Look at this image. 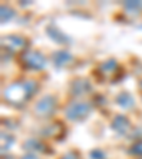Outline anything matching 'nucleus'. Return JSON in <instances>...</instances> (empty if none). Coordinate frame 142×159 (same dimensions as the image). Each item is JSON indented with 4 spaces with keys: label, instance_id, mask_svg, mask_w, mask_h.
Here are the masks:
<instances>
[{
    "label": "nucleus",
    "instance_id": "nucleus-1",
    "mask_svg": "<svg viewBox=\"0 0 142 159\" xmlns=\"http://www.w3.org/2000/svg\"><path fill=\"white\" fill-rule=\"evenodd\" d=\"M3 95H4V99L10 104H23L26 99H29L31 97L26 83H16L9 85L4 89Z\"/></svg>",
    "mask_w": 142,
    "mask_h": 159
},
{
    "label": "nucleus",
    "instance_id": "nucleus-2",
    "mask_svg": "<svg viewBox=\"0 0 142 159\" xmlns=\"http://www.w3.org/2000/svg\"><path fill=\"white\" fill-rule=\"evenodd\" d=\"M91 112V105L88 102H73L66 109V115L70 121H83Z\"/></svg>",
    "mask_w": 142,
    "mask_h": 159
},
{
    "label": "nucleus",
    "instance_id": "nucleus-3",
    "mask_svg": "<svg viewBox=\"0 0 142 159\" xmlns=\"http://www.w3.org/2000/svg\"><path fill=\"white\" fill-rule=\"evenodd\" d=\"M56 108H57L56 98L51 97V95H46L36 104V107H34V112H36L37 116L46 118V116H50L51 114L56 112Z\"/></svg>",
    "mask_w": 142,
    "mask_h": 159
},
{
    "label": "nucleus",
    "instance_id": "nucleus-4",
    "mask_svg": "<svg viewBox=\"0 0 142 159\" xmlns=\"http://www.w3.org/2000/svg\"><path fill=\"white\" fill-rule=\"evenodd\" d=\"M27 46V40L21 36H7L2 39V47L9 53H19Z\"/></svg>",
    "mask_w": 142,
    "mask_h": 159
},
{
    "label": "nucleus",
    "instance_id": "nucleus-5",
    "mask_svg": "<svg viewBox=\"0 0 142 159\" xmlns=\"http://www.w3.org/2000/svg\"><path fill=\"white\" fill-rule=\"evenodd\" d=\"M24 66L27 68H33V70H43L46 66V58L39 51H27L21 57Z\"/></svg>",
    "mask_w": 142,
    "mask_h": 159
},
{
    "label": "nucleus",
    "instance_id": "nucleus-6",
    "mask_svg": "<svg viewBox=\"0 0 142 159\" xmlns=\"http://www.w3.org/2000/svg\"><path fill=\"white\" fill-rule=\"evenodd\" d=\"M111 128L115 132H118L119 135H125V134H128L129 129H131V122H129V119L126 116L117 115L112 119V122H111Z\"/></svg>",
    "mask_w": 142,
    "mask_h": 159
},
{
    "label": "nucleus",
    "instance_id": "nucleus-7",
    "mask_svg": "<svg viewBox=\"0 0 142 159\" xmlns=\"http://www.w3.org/2000/svg\"><path fill=\"white\" fill-rule=\"evenodd\" d=\"M99 74H103L107 78H112L117 73H118V64H117L115 60H108V61H104L98 68Z\"/></svg>",
    "mask_w": 142,
    "mask_h": 159
},
{
    "label": "nucleus",
    "instance_id": "nucleus-8",
    "mask_svg": "<svg viewBox=\"0 0 142 159\" xmlns=\"http://www.w3.org/2000/svg\"><path fill=\"white\" fill-rule=\"evenodd\" d=\"M74 61L73 56L67 51H63V50H60L57 53L53 54V63L56 64L57 67H67Z\"/></svg>",
    "mask_w": 142,
    "mask_h": 159
},
{
    "label": "nucleus",
    "instance_id": "nucleus-9",
    "mask_svg": "<svg viewBox=\"0 0 142 159\" xmlns=\"http://www.w3.org/2000/svg\"><path fill=\"white\" fill-rule=\"evenodd\" d=\"M89 91H91V84L87 80H76L71 84V93L74 95H84Z\"/></svg>",
    "mask_w": 142,
    "mask_h": 159
},
{
    "label": "nucleus",
    "instance_id": "nucleus-10",
    "mask_svg": "<svg viewBox=\"0 0 142 159\" xmlns=\"http://www.w3.org/2000/svg\"><path fill=\"white\" fill-rule=\"evenodd\" d=\"M47 31H48L50 37H51V39H53L54 41H57V43H60V44L70 43V39H68V37H67L64 33H61V31H60L58 27H56V26H50L48 29H47Z\"/></svg>",
    "mask_w": 142,
    "mask_h": 159
},
{
    "label": "nucleus",
    "instance_id": "nucleus-11",
    "mask_svg": "<svg viewBox=\"0 0 142 159\" xmlns=\"http://www.w3.org/2000/svg\"><path fill=\"white\" fill-rule=\"evenodd\" d=\"M117 102H118V105H121L122 108H132L134 107V98L131 97V94L129 93H121L118 97H117Z\"/></svg>",
    "mask_w": 142,
    "mask_h": 159
},
{
    "label": "nucleus",
    "instance_id": "nucleus-12",
    "mask_svg": "<svg viewBox=\"0 0 142 159\" xmlns=\"http://www.w3.org/2000/svg\"><path fill=\"white\" fill-rule=\"evenodd\" d=\"M44 135L46 136H51V138H58L61 134H63V126L60 124H53V125H48L44 129Z\"/></svg>",
    "mask_w": 142,
    "mask_h": 159
},
{
    "label": "nucleus",
    "instance_id": "nucleus-13",
    "mask_svg": "<svg viewBox=\"0 0 142 159\" xmlns=\"http://www.w3.org/2000/svg\"><path fill=\"white\" fill-rule=\"evenodd\" d=\"M24 148L27 151H39V152H44V148L46 146L40 142L39 139H30V141H26L24 142Z\"/></svg>",
    "mask_w": 142,
    "mask_h": 159
},
{
    "label": "nucleus",
    "instance_id": "nucleus-14",
    "mask_svg": "<svg viewBox=\"0 0 142 159\" xmlns=\"http://www.w3.org/2000/svg\"><path fill=\"white\" fill-rule=\"evenodd\" d=\"M14 17V10L9 6H2V23H6Z\"/></svg>",
    "mask_w": 142,
    "mask_h": 159
},
{
    "label": "nucleus",
    "instance_id": "nucleus-15",
    "mask_svg": "<svg viewBox=\"0 0 142 159\" xmlns=\"http://www.w3.org/2000/svg\"><path fill=\"white\" fill-rule=\"evenodd\" d=\"M124 7H125L128 11H141L142 3L141 2H126V3H124Z\"/></svg>",
    "mask_w": 142,
    "mask_h": 159
},
{
    "label": "nucleus",
    "instance_id": "nucleus-16",
    "mask_svg": "<svg viewBox=\"0 0 142 159\" xmlns=\"http://www.w3.org/2000/svg\"><path fill=\"white\" fill-rule=\"evenodd\" d=\"M129 152L132 153V155H142V141H139V142H135V143H134Z\"/></svg>",
    "mask_w": 142,
    "mask_h": 159
},
{
    "label": "nucleus",
    "instance_id": "nucleus-17",
    "mask_svg": "<svg viewBox=\"0 0 142 159\" xmlns=\"http://www.w3.org/2000/svg\"><path fill=\"white\" fill-rule=\"evenodd\" d=\"M91 158H94V159H104V158H105V153L101 152L99 149H97V151H93V152H91Z\"/></svg>",
    "mask_w": 142,
    "mask_h": 159
},
{
    "label": "nucleus",
    "instance_id": "nucleus-18",
    "mask_svg": "<svg viewBox=\"0 0 142 159\" xmlns=\"http://www.w3.org/2000/svg\"><path fill=\"white\" fill-rule=\"evenodd\" d=\"M61 159H77V155L74 152H68V153H66Z\"/></svg>",
    "mask_w": 142,
    "mask_h": 159
},
{
    "label": "nucleus",
    "instance_id": "nucleus-19",
    "mask_svg": "<svg viewBox=\"0 0 142 159\" xmlns=\"http://www.w3.org/2000/svg\"><path fill=\"white\" fill-rule=\"evenodd\" d=\"M21 159H39V158H36L34 155H26L24 158H21Z\"/></svg>",
    "mask_w": 142,
    "mask_h": 159
},
{
    "label": "nucleus",
    "instance_id": "nucleus-20",
    "mask_svg": "<svg viewBox=\"0 0 142 159\" xmlns=\"http://www.w3.org/2000/svg\"><path fill=\"white\" fill-rule=\"evenodd\" d=\"M141 89H142V83H141Z\"/></svg>",
    "mask_w": 142,
    "mask_h": 159
}]
</instances>
